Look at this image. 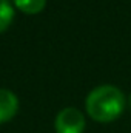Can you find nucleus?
Listing matches in <instances>:
<instances>
[{"label":"nucleus","instance_id":"obj_1","mask_svg":"<svg viewBox=\"0 0 131 133\" xmlns=\"http://www.w3.org/2000/svg\"><path fill=\"white\" fill-rule=\"evenodd\" d=\"M127 105V99L114 85H99L90 91L85 101L86 113L97 122H111L117 119Z\"/></svg>","mask_w":131,"mask_h":133},{"label":"nucleus","instance_id":"obj_2","mask_svg":"<svg viewBox=\"0 0 131 133\" xmlns=\"http://www.w3.org/2000/svg\"><path fill=\"white\" fill-rule=\"evenodd\" d=\"M85 125V116L76 107H66L60 110L54 121L56 133H83Z\"/></svg>","mask_w":131,"mask_h":133},{"label":"nucleus","instance_id":"obj_3","mask_svg":"<svg viewBox=\"0 0 131 133\" xmlns=\"http://www.w3.org/2000/svg\"><path fill=\"white\" fill-rule=\"evenodd\" d=\"M19 111L17 96L6 88H0V124L11 121Z\"/></svg>","mask_w":131,"mask_h":133},{"label":"nucleus","instance_id":"obj_4","mask_svg":"<svg viewBox=\"0 0 131 133\" xmlns=\"http://www.w3.org/2000/svg\"><path fill=\"white\" fill-rule=\"evenodd\" d=\"M16 8L25 14H39L45 9L46 0H12Z\"/></svg>","mask_w":131,"mask_h":133},{"label":"nucleus","instance_id":"obj_5","mask_svg":"<svg viewBox=\"0 0 131 133\" xmlns=\"http://www.w3.org/2000/svg\"><path fill=\"white\" fill-rule=\"evenodd\" d=\"M14 20V6L9 0H0V33L6 31Z\"/></svg>","mask_w":131,"mask_h":133},{"label":"nucleus","instance_id":"obj_6","mask_svg":"<svg viewBox=\"0 0 131 133\" xmlns=\"http://www.w3.org/2000/svg\"><path fill=\"white\" fill-rule=\"evenodd\" d=\"M130 108H131V95H130Z\"/></svg>","mask_w":131,"mask_h":133}]
</instances>
